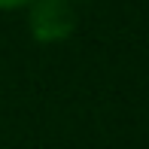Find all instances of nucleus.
I'll return each instance as SVG.
<instances>
[{
  "mask_svg": "<svg viewBox=\"0 0 149 149\" xmlns=\"http://www.w3.org/2000/svg\"><path fill=\"white\" fill-rule=\"evenodd\" d=\"M24 15H28V33L40 46L67 43L79 28V9L73 0H33Z\"/></svg>",
  "mask_w": 149,
  "mask_h": 149,
  "instance_id": "nucleus-1",
  "label": "nucleus"
},
{
  "mask_svg": "<svg viewBox=\"0 0 149 149\" xmlns=\"http://www.w3.org/2000/svg\"><path fill=\"white\" fill-rule=\"evenodd\" d=\"M33 0H0V12H24Z\"/></svg>",
  "mask_w": 149,
  "mask_h": 149,
  "instance_id": "nucleus-2",
  "label": "nucleus"
},
{
  "mask_svg": "<svg viewBox=\"0 0 149 149\" xmlns=\"http://www.w3.org/2000/svg\"><path fill=\"white\" fill-rule=\"evenodd\" d=\"M73 3H85V0H73Z\"/></svg>",
  "mask_w": 149,
  "mask_h": 149,
  "instance_id": "nucleus-3",
  "label": "nucleus"
}]
</instances>
